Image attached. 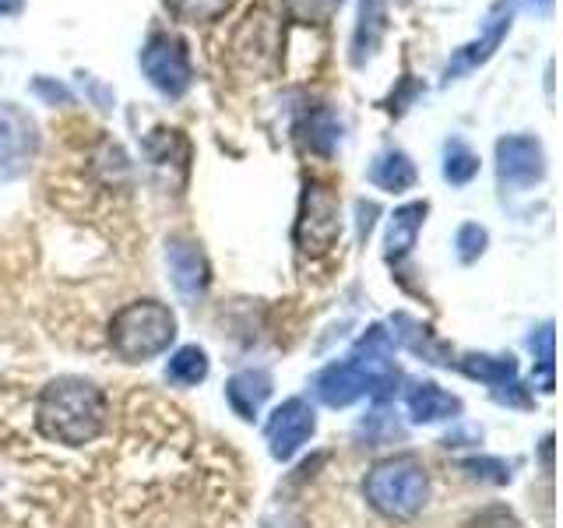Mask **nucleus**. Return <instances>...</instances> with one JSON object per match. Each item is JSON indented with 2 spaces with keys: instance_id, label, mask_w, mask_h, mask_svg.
<instances>
[{
  "instance_id": "f257e3e1",
  "label": "nucleus",
  "mask_w": 563,
  "mask_h": 528,
  "mask_svg": "<svg viewBox=\"0 0 563 528\" xmlns=\"http://www.w3.org/2000/svg\"><path fill=\"white\" fill-rule=\"evenodd\" d=\"M110 402L102 387L85 377H57L49 381L40 402H35V427L46 440L64 448H85L106 430Z\"/></svg>"
},
{
  "instance_id": "f03ea898",
  "label": "nucleus",
  "mask_w": 563,
  "mask_h": 528,
  "mask_svg": "<svg viewBox=\"0 0 563 528\" xmlns=\"http://www.w3.org/2000/svg\"><path fill=\"white\" fill-rule=\"evenodd\" d=\"M176 342V314L158 299H137L113 314L110 349L123 363H148Z\"/></svg>"
},
{
  "instance_id": "7ed1b4c3",
  "label": "nucleus",
  "mask_w": 563,
  "mask_h": 528,
  "mask_svg": "<svg viewBox=\"0 0 563 528\" xmlns=\"http://www.w3.org/2000/svg\"><path fill=\"white\" fill-rule=\"evenodd\" d=\"M363 493L377 515L391 518V521H409L427 507L430 475L422 469L419 458L398 454V458H387V462L369 469Z\"/></svg>"
},
{
  "instance_id": "20e7f679",
  "label": "nucleus",
  "mask_w": 563,
  "mask_h": 528,
  "mask_svg": "<svg viewBox=\"0 0 563 528\" xmlns=\"http://www.w3.org/2000/svg\"><path fill=\"white\" fill-rule=\"evenodd\" d=\"M342 233V211L339 198L324 187V184H307L303 190V205H299V219H296V246L303 254H328L334 240Z\"/></svg>"
},
{
  "instance_id": "39448f33",
  "label": "nucleus",
  "mask_w": 563,
  "mask_h": 528,
  "mask_svg": "<svg viewBox=\"0 0 563 528\" xmlns=\"http://www.w3.org/2000/svg\"><path fill=\"white\" fill-rule=\"evenodd\" d=\"M141 70H145L148 81L169 99H180L194 81L187 43L176 40V35H169V32L152 35L148 46L141 50Z\"/></svg>"
},
{
  "instance_id": "423d86ee",
  "label": "nucleus",
  "mask_w": 563,
  "mask_h": 528,
  "mask_svg": "<svg viewBox=\"0 0 563 528\" xmlns=\"http://www.w3.org/2000/svg\"><path fill=\"white\" fill-rule=\"evenodd\" d=\"M35 152H40L35 120L25 110H18L14 102H0V184L25 176Z\"/></svg>"
},
{
  "instance_id": "0eeeda50",
  "label": "nucleus",
  "mask_w": 563,
  "mask_h": 528,
  "mask_svg": "<svg viewBox=\"0 0 563 528\" xmlns=\"http://www.w3.org/2000/svg\"><path fill=\"white\" fill-rule=\"evenodd\" d=\"M317 430V416L313 405L307 398H289L282 402L272 413L268 427H264V437H268V451L278 462H289L292 454H299V448L307 444Z\"/></svg>"
},
{
  "instance_id": "6e6552de",
  "label": "nucleus",
  "mask_w": 563,
  "mask_h": 528,
  "mask_svg": "<svg viewBox=\"0 0 563 528\" xmlns=\"http://www.w3.org/2000/svg\"><path fill=\"white\" fill-rule=\"evenodd\" d=\"M166 268H169V278H173V289L180 293L184 304H198V299L208 293V261H205V251L194 240H184V237H173L166 243Z\"/></svg>"
},
{
  "instance_id": "1a4fd4ad",
  "label": "nucleus",
  "mask_w": 563,
  "mask_h": 528,
  "mask_svg": "<svg viewBox=\"0 0 563 528\" xmlns=\"http://www.w3.org/2000/svg\"><path fill=\"white\" fill-rule=\"evenodd\" d=\"M497 173L510 187H532L545 176L542 145L528 134H510L497 141Z\"/></svg>"
},
{
  "instance_id": "9d476101",
  "label": "nucleus",
  "mask_w": 563,
  "mask_h": 528,
  "mask_svg": "<svg viewBox=\"0 0 563 528\" xmlns=\"http://www.w3.org/2000/svg\"><path fill=\"white\" fill-rule=\"evenodd\" d=\"M510 29V8L507 4H497L489 14V25L483 32V40H475L468 46H462L454 53V64H448V78L451 75H462V70H472V67H479L483 61H489V53L500 46V40L507 35Z\"/></svg>"
},
{
  "instance_id": "9b49d317",
  "label": "nucleus",
  "mask_w": 563,
  "mask_h": 528,
  "mask_svg": "<svg viewBox=\"0 0 563 528\" xmlns=\"http://www.w3.org/2000/svg\"><path fill=\"white\" fill-rule=\"evenodd\" d=\"M268 395H272V377L264 370H240L225 384V398L240 419H254L261 413V405L268 402Z\"/></svg>"
},
{
  "instance_id": "f8f14e48",
  "label": "nucleus",
  "mask_w": 563,
  "mask_h": 528,
  "mask_svg": "<svg viewBox=\"0 0 563 528\" xmlns=\"http://www.w3.org/2000/svg\"><path fill=\"white\" fill-rule=\"evenodd\" d=\"M427 222V201H412L401 205L391 222H387V237H384V254L387 261H401L405 254L412 251L419 240V229Z\"/></svg>"
},
{
  "instance_id": "ddd939ff",
  "label": "nucleus",
  "mask_w": 563,
  "mask_h": 528,
  "mask_svg": "<svg viewBox=\"0 0 563 528\" xmlns=\"http://www.w3.org/2000/svg\"><path fill=\"white\" fill-rule=\"evenodd\" d=\"M409 416L416 422H440V419H454L457 413H462V398H454L451 392H444V387L437 384H416L409 392Z\"/></svg>"
},
{
  "instance_id": "4468645a",
  "label": "nucleus",
  "mask_w": 563,
  "mask_h": 528,
  "mask_svg": "<svg viewBox=\"0 0 563 528\" xmlns=\"http://www.w3.org/2000/svg\"><path fill=\"white\" fill-rule=\"evenodd\" d=\"M416 166L412 158L398 152V148H387L384 155L374 158V166H369V184L380 187V190H391V194H401L416 184Z\"/></svg>"
},
{
  "instance_id": "2eb2a0df",
  "label": "nucleus",
  "mask_w": 563,
  "mask_h": 528,
  "mask_svg": "<svg viewBox=\"0 0 563 528\" xmlns=\"http://www.w3.org/2000/svg\"><path fill=\"white\" fill-rule=\"evenodd\" d=\"M208 352L201 345H184V349H176L169 363H166V381L176 384V387H194V384H201L208 377Z\"/></svg>"
},
{
  "instance_id": "dca6fc26",
  "label": "nucleus",
  "mask_w": 563,
  "mask_h": 528,
  "mask_svg": "<svg viewBox=\"0 0 563 528\" xmlns=\"http://www.w3.org/2000/svg\"><path fill=\"white\" fill-rule=\"evenodd\" d=\"M457 366H462L468 377L497 387V392L507 384H515V377H518V360L515 356H465Z\"/></svg>"
},
{
  "instance_id": "f3484780",
  "label": "nucleus",
  "mask_w": 563,
  "mask_h": 528,
  "mask_svg": "<svg viewBox=\"0 0 563 528\" xmlns=\"http://www.w3.org/2000/svg\"><path fill=\"white\" fill-rule=\"evenodd\" d=\"M380 32H384V4L380 0H363L360 4V25H356V43H352V61L363 64V57L377 50L380 43Z\"/></svg>"
},
{
  "instance_id": "a211bd4d",
  "label": "nucleus",
  "mask_w": 563,
  "mask_h": 528,
  "mask_svg": "<svg viewBox=\"0 0 563 528\" xmlns=\"http://www.w3.org/2000/svg\"><path fill=\"white\" fill-rule=\"evenodd\" d=\"M479 176V155H475L465 141H448V158H444V180L454 187H465Z\"/></svg>"
},
{
  "instance_id": "6ab92c4d",
  "label": "nucleus",
  "mask_w": 563,
  "mask_h": 528,
  "mask_svg": "<svg viewBox=\"0 0 563 528\" xmlns=\"http://www.w3.org/2000/svg\"><path fill=\"white\" fill-rule=\"evenodd\" d=\"M233 0H166V8L184 22H216Z\"/></svg>"
},
{
  "instance_id": "aec40b11",
  "label": "nucleus",
  "mask_w": 563,
  "mask_h": 528,
  "mask_svg": "<svg viewBox=\"0 0 563 528\" xmlns=\"http://www.w3.org/2000/svg\"><path fill=\"white\" fill-rule=\"evenodd\" d=\"M486 229L483 226H475V222H465L462 229H457V237H454V246H457V257H462L465 264H472L475 257H479L486 251Z\"/></svg>"
},
{
  "instance_id": "412c9836",
  "label": "nucleus",
  "mask_w": 563,
  "mask_h": 528,
  "mask_svg": "<svg viewBox=\"0 0 563 528\" xmlns=\"http://www.w3.org/2000/svg\"><path fill=\"white\" fill-rule=\"evenodd\" d=\"M35 92H40V96H46L49 102H70V92H67V88L64 85H46V78H40V81H35Z\"/></svg>"
},
{
  "instance_id": "4be33fe9",
  "label": "nucleus",
  "mask_w": 563,
  "mask_h": 528,
  "mask_svg": "<svg viewBox=\"0 0 563 528\" xmlns=\"http://www.w3.org/2000/svg\"><path fill=\"white\" fill-rule=\"evenodd\" d=\"M25 8V0H0V18H11Z\"/></svg>"
}]
</instances>
